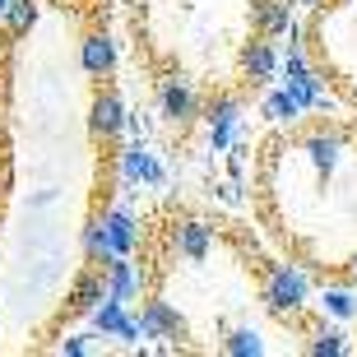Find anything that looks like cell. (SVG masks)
<instances>
[{
	"instance_id": "obj_1",
	"label": "cell",
	"mask_w": 357,
	"mask_h": 357,
	"mask_svg": "<svg viewBox=\"0 0 357 357\" xmlns=\"http://www.w3.org/2000/svg\"><path fill=\"white\" fill-rule=\"evenodd\" d=\"M265 302H269V311H278V316L302 311L306 306V274L292 269V265H278L274 274H269V283H265Z\"/></svg>"
},
{
	"instance_id": "obj_2",
	"label": "cell",
	"mask_w": 357,
	"mask_h": 357,
	"mask_svg": "<svg viewBox=\"0 0 357 357\" xmlns=\"http://www.w3.org/2000/svg\"><path fill=\"white\" fill-rule=\"evenodd\" d=\"M89 316H93V330L102 334V339H121V344H139V339H144V334H139V320L121 302H112V297H102Z\"/></svg>"
},
{
	"instance_id": "obj_3",
	"label": "cell",
	"mask_w": 357,
	"mask_h": 357,
	"mask_svg": "<svg viewBox=\"0 0 357 357\" xmlns=\"http://www.w3.org/2000/svg\"><path fill=\"white\" fill-rule=\"evenodd\" d=\"M102 288H107L102 297L130 306L139 297V288H144V274H139V265H130V255H112L107 260V274H102Z\"/></svg>"
},
{
	"instance_id": "obj_4",
	"label": "cell",
	"mask_w": 357,
	"mask_h": 357,
	"mask_svg": "<svg viewBox=\"0 0 357 357\" xmlns=\"http://www.w3.org/2000/svg\"><path fill=\"white\" fill-rule=\"evenodd\" d=\"M237 112H241V102L232 98V93H223V98L209 102V139H213V149H232V139H237Z\"/></svg>"
},
{
	"instance_id": "obj_5",
	"label": "cell",
	"mask_w": 357,
	"mask_h": 357,
	"mask_svg": "<svg viewBox=\"0 0 357 357\" xmlns=\"http://www.w3.org/2000/svg\"><path fill=\"white\" fill-rule=\"evenodd\" d=\"M89 130L98 135V139H112L116 130H126V107H121L116 93H98L89 107Z\"/></svg>"
},
{
	"instance_id": "obj_6",
	"label": "cell",
	"mask_w": 357,
	"mask_h": 357,
	"mask_svg": "<svg viewBox=\"0 0 357 357\" xmlns=\"http://www.w3.org/2000/svg\"><path fill=\"white\" fill-rule=\"evenodd\" d=\"M158 107L167 121H190L195 116V93L185 79H162L158 84Z\"/></svg>"
},
{
	"instance_id": "obj_7",
	"label": "cell",
	"mask_w": 357,
	"mask_h": 357,
	"mask_svg": "<svg viewBox=\"0 0 357 357\" xmlns=\"http://www.w3.org/2000/svg\"><path fill=\"white\" fill-rule=\"evenodd\" d=\"M102 232H107V251L112 255H130L135 241H139V227H135V218L126 209H112L102 218Z\"/></svg>"
},
{
	"instance_id": "obj_8",
	"label": "cell",
	"mask_w": 357,
	"mask_h": 357,
	"mask_svg": "<svg viewBox=\"0 0 357 357\" xmlns=\"http://www.w3.org/2000/svg\"><path fill=\"white\" fill-rule=\"evenodd\" d=\"M139 334L144 339H176L181 334V316L167 302H149V311L139 316Z\"/></svg>"
},
{
	"instance_id": "obj_9",
	"label": "cell",
	"mask_w": 357,
	"mask_h": 357,
	"mask_svg": "<svg viewBox=\"0 0 357 357\" xmlns=\"http://www.w3.org/2000/svg\"><path fill=\"white\" fill-rule=\"evenodd\" d=\"M79 61L89 75H112V66H116V47H112V38L107 33H89L79 47Z\"/></svg>"
},
{
	"instance_id": "obj_10",
	"label": "cell",
	"mask_w": 357,
	"mask_h": 357,
	"mask_svg": "<svg viewBox=\"0 0 357 357\" xmlns=\"http://www.w3.org/2000/svg\"><path fill=\"white\" fill-rule=\"evenodd\" d=\"M241 70H246V79L251 84H269L278 75V56L269 42H251L246 52H241Z\"/></svg>"
},
{
	"instance_id": "obj_11",
	"label": "cell",
	"mask_w": 357,
	"mask_h": 357,
	"mask_svg": "<svg viewBox=\"0 0 357 357\" xmlns=\"http://www.w3.org/2000/svg\"><path fill=\"white\" fill-rule=\"evenodd\" d=\"M121 172H126V181H149V185L162 181V167L153 162V153H149L144 144H130L121 153Z\"/></svg>"
},
{
	"instance_id": "obj_12",
	"label": "cell",
	"mask_w": 357,
	"mask_h": 357,
	"mask_svg": "<svg viewBox=\"0 0 357 357\" xmlns=\"http://www.w3.org/2000/svg\"><path fill=\"white\" fill-rule=\"evenodd\" d=\"M306 153H311V162H316V172H325V176H330L334 167H339L344 139H339V135H325V130H316V135H306Z\"/></svg>"
},
{
	"instance_id": "obj_13",
	"label": "cell",
	"mask_w": 357,
	"mask_h": 357,
	"mask_svg": "<svg viewBox=\"0 0 357 357\" xmlns=\"http://www.w3.org/2000/svg\"><path fill=\"white\" fill-rule=\"evenodd\" d=\"M251 14H255V28H260L265 38H278V33H288V24H292L288 0H255Z\"/></svg>"
},
{
	"instance_id": "obj_14",
	"label": "cell",
	"mask_w": 357,
	"mask_h": 357,
	"mask_svg": "<svg viewBox=\"0 0 357 357\" xmlns=\"http://www.w3.org/2000/svg\"><path fill=\"white\" fill-rule=\"evenodd\" d=\"M172 246L185 255V260H204V251H209V227L204 223H176V232H172Z\"/></svg>"
},
{
	"instance_id": "obj_15",
	"label": "cell",
	"mask_w": 357,
	"mask_h": 357,
	"mask_svg": "<svg viewBox=\"0 0 357 357\" xmlns=\"http://www.w3.org/2000/svg\"><path fill=\"white\" fill-rule=\"evenodd\" d=\"M102 274H98V269H89V274H79V283H75V297H70V302H75V311H93V306L102 302Z\"/></svg>"
},
{
	"instance_id": "obj_16",
	"label": "cell",
	"mask_w": 357,
	"mask_h": 357,
	"mask_svg": "<svg viewBox=\"0 0 357 357\" xmlns=\"http://www.w3.org/2000/svg\"><path fill=\"white\" fill-rule=\"evenodd\" d=\"M0 19H5L14 33H28V28L38 24V0H5Z\"/></svg>"
},
{
	"instance_id": "obj_17",
	"label": "cell",
	"mask_w": 357,
	"mask_h": 357,
	"mask_svg": "<svg viewBox=\"0 0 357 357\" xmlns=\"http://www.w3.org/2000/svg\"><path fill=\"white\" fill-rule=\"evenodd\" d=\"M320 302H325V311H330V316H339V320H353L357 316V297L348 288H325V297H320Z\"/></svg>"
},
{
	"instance_id": "obj_18",
	"label": "cell",
	"mask_w": 357,
	"mask_h": 357,
	"mask_svg": "<svg viewBox=\"0 0 357 357\" xmlns=\"http://www.w3.org/2000/svg\"><path fill=\"white\" fill-rule=\"evenodd\" d=\"M344 339H348L344 330H316V339H311V353H316V357H339V353H348Z\"/></svg>"
},
{
	"instance_id": "obj_19",
	"label": "cell",
	"mask_w": 357,
	"mask_h": 357,
	"mask_svg": "<svg viewBox=\"0 0 357 357\" xmlns=\"http://www.w3.org/2000/svg\"><path fill=\"white\" fill-rule=\"evenodd\" d=\"M265 116L269 121H292V116H302V107L288 98V89H278V93H269V98H265Z\"/></svg>"
},
{
	"instance_id": "obj_20",
	"label": "cell",
	"mask_w": 357,
	"mask_h": 357,
	"mask_svg": "<svg viewBox=\"0 0 357 357\" xmlns=\"http://www.w3.org/2000/svg\"><path fill=\"white\" fill-rule=\"evenodd\" d=\"M227 353H232V357H251V353H265V344H260V334H255V330H232V334H227Z\"/></svg>"
},
{
	"instance_id": "obj_21",
	"label": "cell",
	"mask_w": 357,
	"mask_h": 357,
	"mask_svg": "<svg viewBox=\"0 0 357 357\" xmlns=\"http://www.w3.org/2000/svg\"><path fill=\"white\" fill-rule=\"evenodd\" d=\"M84 246H89L93 260H112V251H107V232H102V218H93V223L84 227Z\"/></svg>"
},
{
	"instance_id": "obj_22",
	"label": "cell",
	"mask_w": 357,
	"mask_h": 357,
	"mask_svg": "<svg viewBox=\"0 0 357 357\" xmlns=\"http://www.w3.org/2000/svg\"><path fill=\"white\" fill-rule=\"evenodd\" d=\"M306 70H311V66H306L302 47H288V56H283V75L292 79V75H306Z\"/></svg>"
},
{
	"instance_id": "obj_23",
	"label": "cell",
	"mask_w": 357,
	"mask_h": 357,
	"mask_svg": "<svg viewBox=\"0 0 357 357\" xmlns=\"http://www.w3.org/2000/svg\"><path fill=\"white\" fill-rule=\"evenodd\" d=\"M61 353H70V357H84V353H93V334H70L66 344H61Z\"/></svg>"
},
{
	"instance_id": "obj_24",
	"label": "cell",
	"mask_w": 357,
	"mask_h": 357,
	"mask_svg": "<svg viewBox=\"0 0 357 357\" xmlns=\"http://www.w3.org/2000/svg\"><path fill=\"white\" fill-rule=\"evenodd\" d=\"M0 10H5V0H0Z\"/></svg>"
},
{
	"instance_id": "obj_25",
	"label": "cell",
	"mask_w": 357,
	"mask_h": 357,
	"mask_svg": "<svg viewBox=\"0 0 357 357\" xmlns=\"http://www.w3.org/2000/svg\"><path fill=\"white\" fill-rule=\"evenodd\" d=\"M353 274H357V265H353Z\"/></svg>"
}]
</instances>
